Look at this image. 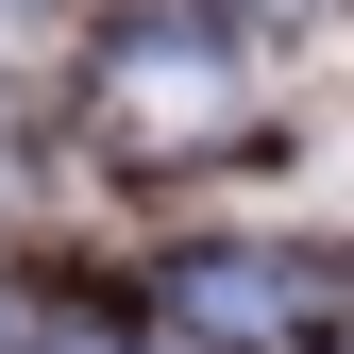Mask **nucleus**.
Returning <instances> with one entry per match:
<instances>
[{"mask_svg":"<svg viewBox=\"0 0 354 354\" xmlns=\"http://www.w3.org/2000/svg\"><path fill=\"white\" fill-rule=\"evenodd\" d=\"M84 118H102V152L186 169V152H219V136L253 118V68H236L219 17H118L102 68H84Z\"/></svg>","mask_w":354,"mask_h":354,"instance_id":"nucleus-1","label":"nucleus"},{"mask_svg":"<svg viewBox=\"0 0 354 354\" xmlns=\"http://www.w3.org/2000/svg\"><path fill=\"white\" fill-rule=\"evenodd\" d=\"M169 321L203 354H304V337H337V270H304V253H186Z\"/></svg>","mask_w":354,"mask_h":354,"instance_id":"nucleus-2","label":"nucleus"},{"mask_svg":"<svg viewBox=\"0 0 354 354\" xmlns=\"http://www.w3.org/2000/svg\"><path fill=\"white\" fill-rule=\"evenodd\" d=\"M253 17H321V0H253Z\"/></svg>","mask_w":354,"mask_h":354,"instance_id":"nucleus-3","label":"nucleus"},{"mask_svg":"<svg viewBox=\"0 0 354 354\" xmlns=\"http://www.w3.org/2000/svg\"><path fill=\"white\" fill-rule=\"evenodd\" d=\"M51 354H118V337H51Z\"/></svg>","mask_w":354,"mask_h":354,"instance_id":"nucleus-4","label":"nucleus"},{"mask_svg":"<svg viewBox=\"0 0 354 354\" xmlns=\"http://www.w3.org/2000/svg\"><path fill=\"white\" fill-rule=\"evenodd\" d=\"M0 17H17V0H0Z\"/></svg>","mask_w":354,"mask_h":354,"instance_id":"nucleus-5","label":"nucleus"}]
</instances>
